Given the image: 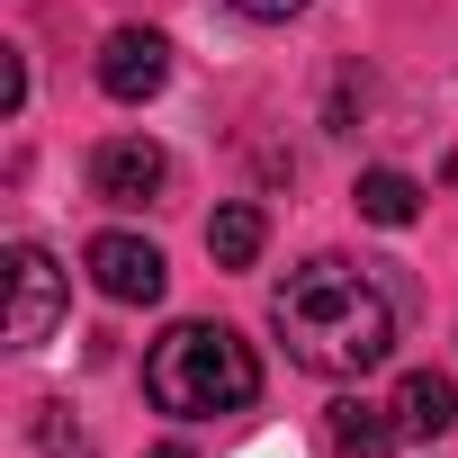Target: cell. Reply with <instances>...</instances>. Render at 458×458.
Masks as SVG:
<instances>
[{"mask_svg":"<svg viewBox=\"0 0 458 458\" xmlns=\"http://www.w3.org/2000/svg\"><path fill=\"white\" fill-rule=\"evenodd\" d=\"M270 324H279L288 360L315 369V377H369V369H386V351H395V306H386V288H377L369 270L333 261V252L279 279Z\"/></svg>","mask_w":458,"mask_h":458,"instance_id":"cell-1","label":"cell"},{"mask_svg":"<svg viewBox=\"0 0 458 458\" xmlns=\"http://www.w3.org/2000/svg\"><path fill=\"white\" fill-rule=\"evenodd\" d=\"M144 395L180 422H207V413H243L261 395V360L234 324H171L153 351H144Z\"/></svg>","mask_w":458,"mask_h":458,"instance_id":"cell-2","label":"cell"},{"mask_svg":"<svg viewBox=\"0 0 458 458\" xmlns=\"http://www.w3.org/2000/svg\"><path fill=\"white\" fill-rule=\"evenodd\" d=\"M90 288L108 297V306H162V288H171V261L144 243V234H90Z\"/></svg>","mask_w":458,"mask_h":458,"instance_id":"cell-3","label":"cell"},{"mask_svg":"<svg viewBox=\"0 0 458 458\" xmlns=\"http://www.w3.org/2000/svg\"><path fill=\"white\" fill-rule=\"evenodd\" d=\"M64 324V261L46 243H10V342L37 351Z\"/></svg>","mask_w":458,"mask_h":458,"instance_id":"cell-4","label":"cell"},{"mask_svg":"<svg viewBox=\"0 0 458 458\" xmlns=\"http://www.w3.org/2000/svg\"><path fill=\"white\" fill-rule=\"evenodd\" d=\"M162 180H171V153H162L153 135H108V144L90 153V198H99V207H153Z\"/></svg>","mask_w":458,"mask_h":458,"instance_id":"cell-5","label":"cell"},{"mask_svg":"<svg viewBox=\"0 0 458 458\" xmlns=\"http://www.w3.org/2000/svg\"><path fill=\"white\" fill-rule=\"evenodd\" d=\"M171 81V37L162 28H108V46H99V90L108 99H153Z\"/></svg>","mask_w":458,"mask_h":458,"instance_id":"cell-6","label":"cell"},{"mask_svg":"<svg viewBox=\"0 0 458 458\" xmlns=\"http://www.w3.org/2000/svg\"><path fill=\"white\" fill-rule=\"evenodd\" d=\"M449 422H458V377L413 369V377L395 386V431H404V440H440Z\"/></svg>","mask_w":458,"mask_h":458,"instance_id":"cell-7","label":"cell"},{"mask_svg":"<svg viewBox=\"0 0 458 458\" xmlns=\"http://www.w3.org/2000/svg\"><path fill=\"white\" fill-rule=\"evenodd\" d=\"M261 243H270V225H261L252 198H234V207H216V216H207V252H216V270H252Z\"/></svg>","mask_w":458,"mask_h":458,"instance_id":"cell-8","label":"cell"},{"mask_svg":"<svg viewBox=\"0 0 458 458\" xmlns=\"http://www.w3.org/2000/svg\"><path fill=\"white\" fill-rule=\"evenodd\" d=\"M333 449L342 458H386L395 449V404H333Z\"/></svg>","mask_w":458,"mask_h":458,"instance_id":"cell-9","label":"cell"},{"mask_svg":"<svg viewBox=\"0 0 458 458\" xmlns=\"http://www.w3.org/2000/svg\"><path fill=\"white\" fill-rule=\"evenodd\" d=\"M360 216L369 225H386V234H395V225H413L422 216V180H404V171H360Z\"/></svg>","mask_w":458,"mask_h":458,"instance_id":"cell-10","label":"cell"},{"mask_svg":"<svg viewBox=\"0 0 458 458\" xmlns=\"http://www.w3.org/2000/svg\"><path fill=\"white\" fill-rule=\"evenodd\" d=\"M37 440H46V458H90V440H81V422H64V404H37Z\"/></svg>","mask_w":458,"mask_h":458,"instance_id":"cell-11","label":"cell"},{"mask_svg":"<svg viewBox=\"0 0 458 458\" xmlns=\"http://www.w3.org/2000/svg\"><path fill=\"white\" fill-rule=\"evenodd\" d=\"M234 10H243V19H261V28H288L306 0H234Z\"/></svg>","mask_w":458,"mask_h":458,"instance_id":"cell-12","label":"cell"},{"mask_svg":"<svg viewBox=\"0 0 458 458\" xmlns=\"http://www.w3.org/2000/svg\"><path fill=\"white\" fill-rule=\"evenodd\" d=\"M153 458H189V449H180V440H162V449H153Z\"/></svg>","mask_w":458,"mask_h":458,"instance_id":"cell-13","label":"cell"}]
</instances>
